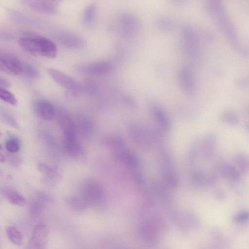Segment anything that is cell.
Wrapping results in <instances>:
<instances>
[{"label": "cell", "mask_w": 249, "mask_h": 249, "mask_svg": "<svg viewBox=\"0 0 249 249\" xmlns=\"http://www.w3.org/2000/svg\"><path fill=\"white\" fill-rule=\"evenodd\" d=\"M19 45L26 52L49 58L57 54L56 45L52 40L35 35H25L18 39Z\"/></svg>", "instance_id": "cell-1"}, {"label": "cell", "mask_w": 249, "mask_h": 249, "mask_svg": "<svg viewBox=\"0 0 249 249\" xmlns=\"http://www.w3.org/2000/svg\"><path fill=\"white\" fill-rule=\"evenodd\" d=\"M128 131L135 144L144 149L150 147L162 134L159 128L155 130L135 123L128 125Z\"/></svg>", "instance_id": "cell-2"}, {"label": "cell", "mask_w": 249, "mask_h": 249, "mask_svg": "<svg viewBox=\"0 0 249 249\" xmlns=\"http://www.w3.org/2000/svg\"><path fill=\"white\" fill-rule=\"evenodd\" d=\"M81 197L88 206L101 208L105 205V194L102 185L96 179L89 178L82 184Z\"/></svg>", "instance_id": "cell-3"}, {"label": "cell", "mask_w": 249, "mask_h": 249, "mask_svg": "<svg viewBox=\"0 0 249 249\" xmlns=\"http://www.w3.org/2000/svg\"><path fill=\"white\" fill-rule=\"evenodd\" d=\"M163 222L159 217L151 216L145 218L139 225L137 233L139 238L146 243L155 244L160 239Z\"/></svg>", "instance_id": "cell-4"}, {"label": "cell", "mask_w": 249, "mask_h": 249, "mask_svg": "<svg viewBox=\"0 0 249 249\" xmlns=\"http://www.w3.org/2000/svg\"><path fill=\"white\" fill-rule=\"evenodd\" d=\"M160 153L164 181L171 188H176L178 186V181L174 169L172 157L164 147L160 148Z\"/></svg>", "instance_id": "cell-5"}, {"label": "cell", "mask_w": 249, "mask_h": 249, "mask_svg": "<svg viewBox=\"0 0 249 249\" xmlns=\"http://www.w3.org/2000/svg\"><path fill=\"white\" fill-rule=\"evenodd\" d=\"M113 67V63L110 61L103 60L81 65L77 68V70L85 74L102 76L110 72Z\"/></svg>", "instance_id": "cell-6"}, {"label": "cell", "mask_w": 249, "mask_h": 249, "mask_svg": "<svg viewBox=\"0 0 249 249\" xmlns=\"http://www.w3.org/2000/svg\"><path fill=\"white\" fill-rule=\"evenodd\" d=\"M49 229L43 224L36 225L29 241L28 248L41 249L45 248L49 237Z\"/></svg>", "instance_id": "cell-7"}, {"label": "cell", "mask_w": 249, "mask_h": 249, "mask_svg": "<svg viewBox=\"0 0 249 249\" xmlns=\"http://www.w3.org/2000/svg\"><path fill=\"white\" fill-rule=\"evenodd\" d=\"M48 73L57 84L72 93L75 94L79 91V85L71 76L55 69H50Z\"/></svg>", "instance_id": "cell-8"}, {"label": "cell", "mask_w": 249, "mask_h": 249, "mask_svg": "<svg viewBox=\"0 0 249 249\" xmlns=\"http://www.w3.org/2000/svg\"><path fill=\"white\" fill-rule=\"evenodd\" d=\"M115 158L132 170L138 169L141 161L138 155L133 151L124 146L113 150Z\"/></svg>", "instance_id": "cell-9"}, {"label": "cell", "mask_w": 249, "mask_h": 249, "mask_svg": "<svg viewBox=\"0 0 249 249\" xmlns=\"http://www.w3.org/2000/svg\"><path fill=\"white\" fill-rule=\"evenodd\" d=\"M0 69L8 74L20 75L22 73L23 63L14 55L4 54L0 57Z\"/></svg>", "instance_id": "cell-10"}, {"label": "cell", "mask_w": 249, "mask_h": 249, "mask_svg": "<svg viewBox=\"0 0 249 249\" xmlns=\"http://www.w3.org/2000/svg\"><path fill=\"white\" fill-rule=\"evenodd\" d=\"M150 110L158 128L163 133L168 132L171 128V122L164 109L159 104L153 103L150 106Z\"/></svg>", "instance_id": "cell-11"}, {"label": "cell", "mask_w": 249, "mask_h": 249, "mask_svg": "<svg viewBox=\"0 0 249 249\" xmlns=\"http://www.w3.org/2000/svg\"><path fill=\"white\" fill-rule=\"evenodd\" d=\"M58 121L64 139H77L76 125L68 113L61 110L58 115Z\"/></svg>", "instance_id": "cell-12"}, {"label": "cell", "mask_w": 249, "mask_h": 249, "mask_svg": "<svg viewBox=\"0 0 249 249\" xmlns=\"http://www.w3.org/2000/svg\"><path fill=\"white\" fill-rule=\"evenodd\" d=\"M180 87L187 95H192L196 91V84L191 71L186 67L181 68L178 73Z\"/></svg>", "instance_id": "cell-13"}, {"label": "cell", "mask_w": 249, "mask_h": 249, "mask_svg": "<svg viewBox=\"0 0 249 249\" xmlns=\"http://www.w3.org/2000/svg\"><path fill=\"white\" fill-rule=\"evenodd\" d=\"M121 26L122 32L127 36L136 33L140 27L137 18L134 16L127 14H124L121 17Z\"/></svg>", "instance_id": "cell-14"}, {"label": "cell", "mask_w": 249, "mask_h": 249, "mask_svg": "<svg viewBox=\"0 0 249 249\" xmlns=\"http://www.w3.org/2000/svg\"><path fill=\"white\" fill-rule=\"evenodd\" d=\"M217 141L216 138L213 134H207L199 143L200 153L207 159L212 157L215 150Z\"/></svg>", "instance_id": "cell-15"}, {"label": "cell", "mask_w": 249, "mask_h": 249, "mask_svg": "<svg viewBox=\"0 0 249 249\" xmlns=\"http://www.w3.org/2000/svg\"><path fill=\"white\" fill-rule=\"evenodd\" d=\"M218 170L222 178L231 181L238 182L241 179L240 172L229 163L221 162L218 166Z\"/></svg>", "instance_id": "cell-16"}, {"label": "cell", "mask_w": 249, "mask_h": 249, "mask_svg": "<svg viewBox=\"0 0 249 249\" xmlns=\"http://www.w3.org/2000/svg\"><path fill=\"white\" fill-rule=\"evenodd\" d=\"M39 171L46 176L47 181L53 183L61 178L59 170L55 166H51L44 163H39L37 165Z\"/></svg>", "instance_id": "cell-17"}, {"label": "cell", "mask_w": 249, "mask_h": 249, "mask_svg": "<svg viewBox=\"0 0 249 249\" xmlns=\"http://www.w3.org/2000/svg\"><path fill=\"white\" fill-rule=\"evenodd\" d=\"M63 146L67 154L73 159H79L83 156V148L76 140H64Z\"/></svg>", "instance_id": "cell-18"}, {"label": "cell", "mask_w": 249, "mask_h": 249, "mask_svg": "<svg viewBox=\"0 0 249 249\" xmlns=\"http://www.w3.org/2000/svg\"><path fill=\"white\" fill-rule=\"evenodd\" d=\"M4 196L13 205L23 206L26 203L25 197L18 192L10 187H4L1 190Z\"/></svg>", "instance_id": "cell-19"}, {"label": "cell", "mask_w": 249, "mask_h": 249, "mask_svg": "<svg viewBox=\"0 0 249 249\" xmlns=\"http://www.w3.org/2000/svg\"><path fill=\"white\" fill-rule=\"evenodd\" d=\"M36 111L44 120H50L53 117L55 110L52 104L48 101L40 100L37 103Z\"/></svg>", "instance_id": "cell-20"}, {"label": "cell", "mask_w": 249, "mask_h": 249, "mask_svg": "<svg viewBox=\"0 0 249 249\" xmlns=\"http://www.w3.org/2000/svg\"><path fill=\"white\" fill-rule=\"evenodd\" d=\"M196 39L195 33L189 28H186L184 31V48L185 52L189 54L195 52L196 49Z\"/></svg>", "instance_id": "cell-21"}, {"label": "cell", "mask_w": 249, "mask_h": 249, "mask_svg": "<svg viewBox=\"0 0 249 249\" xmlns=\"http://www.w3.org/2000/svg\"><path fill=\"white\" fill-rule=\"evenodd\" d=\"M78 127L81 135L85 138H89L93 134V126L90 120L85 116L78 118Z\"/></svg>", "instance_id": "cell-22"}, {"label": "cell", "mask_w": 249, "mask_h": 249, "mask_svg": "<svg viewBox=\"0 0 249 249\" xmlns=\"http://www.w3.org/2000/svg\"><path fill=\"white\" fill-rule=\"evenodd\" d=\"M102 143L113 150L124 146L125 141L120 134H111L103 138Z\"/></svg>", "instance_id": "cell-23"}, {"label": "cell", "mask_w": 249, "mask_h": 249, "mask_svg": "<svg viewBox=\"0 0 249 249\" xmlns=\"http://www.w3.org/2000/svg\"><path fill=\"white\" fill-rule=\"evenodd\" d=\"M233 160L238 168L242 172H249V155L238 153L233 156Z\"/></svg>", "instance_id": "cell-24"}, {"label": "cell", "mask_w": 249, "mask_h": 249, "mask_svg": "<svg viewBox=\"0 0 249 249\" xmlns=\"http://www.w3.org/2000/svg\"><path fill=\"white\" fill-rule=\"evenodd\" d=\"M66 201L71 208L78 211L84 210L89 206L81 196H70L66 198Z\"/></svg>", "instance_id": "cell-25"}, {"label": "cell", "mask_w": 249, "mask_h": 249, "mask_svg": "<svg viewBox=\"0 0 249 249\" xmlns=\"http://www.w3.org/2000/svg\"><path fill=\"white\" fill-rule=\"evenodd\" d=\"M62 0H34L33 3L35 7L39 8L43 11L51 12Z\"/></svg>", "instance_id": "cell-26"}, {"label": "cell", "mask_w": 249, "mask_h": 249, "mask_svg": "<svg viewBox=\"0 0 249 249\" xmlns=\"http://www.w3.org/2000/svg\"><path fill=\"white\" fill-rule=\"evenodd\" d=\"M6 234L9 240L14 244L17 246L22 245L23 236L18 229L13 227H8L6 229Z\"/></svg>", "instance_id": "cell-27"}, {"label": "cell", "mask_w": 249, "mask_h": 249, "mask_svg": "<svg viewBox=\"0 0 249 249\" xmlns=\"http://www.w3.org/2000/svg\"><path fill=\"white\" fill-rule=\"evenodd\" d=\"M220 119L224 123L230 125H236L239 122L236 113L231 110L223 112L220 115Z\"/></svg>", "instance_id": "cell-28"}, {"label": "cell", "mask_w": 249, "mask_h": 249, "mask_svg": "<svg viewBox=\"0 0 249 249\" xmlns=\"http://www.w3.org/2000/svg\"><path fill=\"white\" fill-rule=\"evenodd\" d=\"M60 41L65 46L71 48H80L85 45L82 39L73 36L65 37L61 39Z\"/></svg>", "instance_id": "cell-29"}, {"label": "cell", "mask_w": 249, "mask_h": 249, "mask_svg": "<svg viewBox=\"0 0 249 249\" xmlns=\"http://www.w3.org/2000/svg\"><path fill=\"white\" fill-rule=\"evenodd\" d=\"M194 184L197 186H203L207 184V177L200 170H195L191 175Z\"/></svg>", "instance_id": "cell-30"}, {"label": "cell", "mask_w": 249, "mask_h": 249, "mask_svg": "<svg viewBox=\"0 0 249 249\" xmlns=\"http://www.w3.org/2000/svg\"><path fill=\"white\" fill-rule=\"evenodd\" d=\"M42 208L43 206L41 202L37 199H34L30 204V214L33 217H36L41 213Z\"/></svg>", "instance_id": "cell-31"}, {"label": "cell", "mask_w": 249, "mask_h": 249, "mask_svg": "<svg viewBox=\"0 0 249 249\" xmlns=\"http://www.w3.org/2000/svg\"><path fill=\"white\" fill-rule=\"evenodd\" d=\"M0 97L3 101L11 105L15 106L17 104V100L15 95L5 89L0 88Z\"/></svg>", "instance_id": "cell-32"}, {"label": "cell", "mask_w": 249, "mask_h": 249, "mask_svg": "<svg viewBox=\"0 0 249 249\" xmlns=\"http://www.w3.org/2000/svg\"><path fill=\"white\" fill-rule=\"evenodd\" d=\"M233 222L236 224H244L249 221V211L242 210L238 212L233 217Z\"/></svg>", "instance_id": "cell-33"}, {"label": "cell", "mask_w": 249, "mask_h": 249, "mask_svg": "<svg viewBox=\"0 0 249 249\" xmlns=\"http://www.w3.org/2000/svg\"><path fill=\"white\" fill-rule=\"evenodd\" d=\"M6 149L11 153H17L19 149V143L15 138H9L5 142Z\"/></svg>", "instance_id": "cell-34"}, {"label": "cell", "mask_w": 249, "mask_h": 249, "mask_svg": "<svg viewBox=\"0 0 249 249\" xmlns=\"http://www.w3.org/2000/svg\"><path fill=\"white\" fill-rule=\"evenodd\" d=\"M22 74L30 78H36L39 76L38 71L33 66L27 63H23Z\"/></svg>", "instance_id": "cell-35"}, {"label": "cell", "mask_w": 249, "mask_h": 249, "mask_svg": "<svg viewBox=\"0 0 249 249\" xmlns=\"http://www.w3.org/2000/svg\"><path fill=\"white\" fill-rule=\"evenodd\" d=\"M122 100L125 106L130 109H135L137 107V104L135 100L129 95H123Z\"/></svg>", "instance_id": "cell-36"}, {"label": "cell", "mask_w": 249, "mask_h": 249, "mask_svg": "<svg viewBox=\"0 0 249 249\" xmlns=\"http://www.w3.org/2000/svg\"><path fill=\"white\" fill-rule=\"evenodd\" d=\"M95 14V7L93 5L89 6L84 13V20L86 23H90L93 21Z\"/></svg>", "instance_id": "cell-37"}, {"label": "cell", "mask_w": 249, "mask_h": 249, "mask_svg": "<svg viewBox=\"0 0 249 249\" xmlns=\"http://www.w3.org/2000/svg\"><path fill=\"white\" fill-rule=\"evenodd\" d=\"M2 119L5 123H7L8 124L15 127H18V124L17 122L15 121V119L9 114L6 113H2L1 114Z\"/></svg>", "instance_id": "cell-38"}, {"label": "cell", "mask_w": 249, "mask_h": 249, "mask_svg": "<svg viewBox=\"0 0 249 249\" xmlns=\"http://www.w3.org/2000/svg\"><path fill=\"white\" fill-rule=\"evenodd\" d=\"M160 27L164 30L169 31L173 28V23L166 18H161L159 21Z\"/></svg>", "instance_id": "cell-39"}, {"label": "cell", "mask_w": 249, "mask_h": 249, "mask_svg": "<svg viewBox=\"0 0 249 249\" xmlns=\"http://www.w3.org/2000/svg\"><path fill=\"white\" fill-rule=\"evenodd\" d=\"M85 91L88 93H93L96 89L95 83L93 81H88L85 83L84 87Z\"/></svg>", "instance_id": "cell-40"}, {"label": "cell", "mask_w": 249, "mask_h": 249, "mask_svg": "<svg viewBox=\"0 0 249 249\" xmlns=\"http://www.w3.org/2000/svg\"><path fill=\"white\" fill-rule=\"evenodd\" d=\"M38 197L42 201L53 202V199L52 196L47 193L43 192H38L37 194Z\"/></svg>", "instance_id": "cell-41"}, {"label": "cell", "mask_w": 249, "mask_h": 249, "mask_svg": "<svg viewBox=\"0 0 249 249\" xmlns=\"http://www.w3.org/2000/svg\"><path fill=\"white\" fill-rule=\"evenodd\" d=\"M9 163L13 166H17L20 162V159L18 158L13 157L9 158Z\"/></svg>", "instance_id": "cell-42"}, {"label": "cell", "mask_w": 249, "mask_h": 249, "mask_svg": "<svg viewBox=\"0 0 249 249\" xmlns=\"http://www.w3.org/2000/svg\"><path fill=\"white\" fill-rule=\"evenodd\" d=\"M0 86L1 88L5 89V88L9 87L10 84L6 80L1 78L0 79Z\"/></svg>", "instance_id": "cell-43"}, {"label": "cell", "mask_w": 249, "mask_h": 249, "mask_svg": "<svg viewBox=\"0 0 249 249\" xmlns=\"http://www.w3.org/2000/svg\"><path fill=\"white\" fill-rule=\"evenodd\" d=\"M215 195L216 197L220 199L224 198L225 196V194L222 190L218 189L216 192Z\"/></svg>", "instance_id": "cell-44"}, {"label": "cell", "mask_w": 249, "mask_h": 249, "mask_svg": "<svg viewBox=\"0 0 249 249\" xmlns=\"http://www.w3.org/2000/svg\"><path fill=\"white\" fill-rule=\"evenodd\" d=\"M177 3L182 4L184 2L185 0H173Z\"/></svg>", "instance_id": "cell-45"}, {"label": "cell", "mask_w": 249, "mask_h": 249, "mask_svg": "<svg viewBox=\"0 0 249 249\" xmlns=\"http://www.w3.org/2000/svg\"></svg>", "instance_id": "cell-46"}]
</instances>
